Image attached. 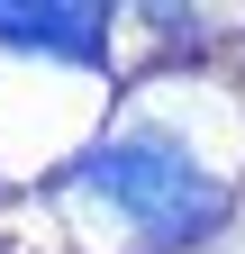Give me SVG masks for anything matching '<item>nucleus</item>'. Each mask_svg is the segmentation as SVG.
<instances>
[{"label": "nucleus", "mask_w": 245, "mask_h": 254, "mask_svg": "<svg viewBox=\"0 0 245 254\" xmlns=\"http://www.w3.org/2000/svg\"><path fill=\"white\" fill-rule=\"evenodd\" d=\"M100 209H118V227H136L145 245H191L227 218V182L200 164L191 145L155 136V127H127V136H100L73 173Z\"/></svg>", "instance_id": "nucleus-1"}, {"label": "nucleus", "mask_w": 245, "mask_h": 254, "mask_svg": "<svg viewBox=\"0 0 245 254\" xmlns=\"http://www.w3.org/2000/svg\"><path fill=\"white\" fill-rule=\"evenodd\" d=\"M100 9L82 0H55V9H27V0H0V46L18 55H64V64H100Z\"/></svg>", "instance_id": "nucleus-2"}]
</instances>
